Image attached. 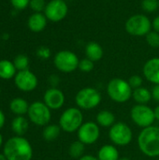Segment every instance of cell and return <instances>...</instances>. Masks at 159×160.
Instances as JSON below:
<instances>
[{
	"label": "cell",
	"mask_w": 159,
	"mask_h": 160,
	"mask_svg": "<svg viewBox=\"0 0 159 160\" xmlns=\"http://www.w3.org/2000/svg\"><path fill=\"white\" fill-rule=\"evenodd\" d=\"M29 120L36 126L45 127L52 119L51 109L42 101H35L29 105L27 112Z\"/></svg>",
	"instance_id": "obj_7"
},
{
	"label": "cell",
	"mask_w": 159,
	"mask_h": 160,
	"mask_svg": "<svg viewBox=\"0 0 159 160\" xmlns=\"http://www.w3.org/2000/svg\"><path fill=\"white\" fill-rule=\"evenodd\" d=\"M101 94L93 87H85L81 89L75 96V102L81 110H93L101 102Z\"/></svg>",
	"instance_id": "obj_5"
},
{
	"label": "cell",
	"mask_w": 159,
	"mask_h": 160,
	"mask_svg": "<svg viewBox=\"0 0 159 160\" xmlns=\"http://www.w3.org/2000/svg\"><path fill=\"white\" fill-rule=\"evenodd\" d=\"M83 124V115L79 108L70 107L63 112L59 119L61 129L67 133H73L79 130Z\"/></svg>",
	"instance_id": "obj_4"
},
{
	"label": "cell",
	"mask_w": 159,
	"mask_h": 160,
	"mask_svg": "<svg viewBox=\"0 0 159 160\" xmlns=\"http://www.w3.org/2000/svg\"><path fill=\"white\" fill-rule=\"evenodd\" d=\"M79 58L71 51L64 50L58 52L53 59L55 68L64 73H70L76 70L79 67Z\"/></svg>",
	"instance_id": "obj_10"
},
{
	"label": "cell",
	"mask_w": 159,
	"mask_h": 160,
	"mask_svg": "<svg viewBox=\"0 0 159 160\" xmlns=\"http://www.w3.org/2000/svg\"><path fill=\"white\" fill-rule=\"evenodd\" d=\"M61 128L58 125H47L44 127L42 130V137L47 142H52L55 141L60 133H61Z\"/></svg>",
	"instance_id": "obj_24"
},
{
	"label": "cell",
	"mask_w": 159,
	"mask_h": 160,
	"mask_svg": "<svg viewBox=\"0 0 159 160\" xmlns=\"http://www.w3.org/2000/svg\"><path fill=\"white\" fill-rule=\"evenodd\" d=\"M138 145L146 157H159V127L151 126L142 128L138 136Z\"/></svg>",
	"instance_id": "obj_2"
},
{
	"label": "cell",
	"mask_w": 159,
	"mask_h": 160,
	"mask_svg": "<svg viewBox=\"0 0 159 160\" xmlns=\"http://www.w3.org/2000/svg\"><path fill=\"white\" fill-rule=\"evenodd\" d=\"M86 58L93 62L99 61L103 57V49L101 45L96 41H90L85 46Z\"/></svg>",
	"instance_id": "obj_17"
},
{
	"label": "cell",
	"mask_w": 159,
	"mask_h": 160,
	"mask_svg": "<svg viewBox=\"0 0 159 160\" xmlns=\"http://www.w3.org/2000/svg\"><path fill=\"white\" fill-rule=\"evenodd\" d=\"M109 138L115 145L127 146L131 142L133 133L128 125L124 122H117L110 128Z\"/></svg>",
	"instance_id": "obj_8"
},
{
	"label": "cell",
	"mask_w": 159,
	"mask_h": 160,
	"mask_svg": "<svg viewBox=\"0 0 159 160\" xmlns=\"http://www.w3.org/2000/svg\"><path fill=\"white\" fill-rule=\"evenodd\" d=\"M127 82H128L129 85L131 86V88L134 90V89H137V88L142 87L143 81H142V78L140 75H133V76H131L128 79Z\"/></svg>",
	"instance_id": "obj_31"
},
{
	"label": "cell",
	"mask_w": 159,
	"mask_h": 160,
	"mask_svg": "<svg viewBox=\"0 0 159 160\" xmlns=\"http://www.w3.org/2000/svg\"><path fill=\"white\" fill-rule=\"evenodd\" d=\"M130 117L138 127L142 128L153 126L156 120L154 110L144 104L133 106L130 111Z\"/></svg>",
	"instance_id": "obj_9"
},
{
	"label": "cell",
	"mask_w": 159,
	"mask_h": 160,
	"mask_svg": "<svg viewBox=\"0 0 159 160\" xmlns=\"http://www.w3.org/2000/svg\"><path fill=\"white\" fill-rule=\"evenodd\" d=\"M16 68L14 64L8 60L0 61V78L3 80H10L16 75Z\"/></svg>",
	"instance_id": "obj_22"
},
{
	"label": "cell",
	"mask_w": 159,
	"mask_h": 160,
	"mask_svg": "<svg viewBox=\"0 0 159 160\" xmlns=\"http://www.w3.org/2000/svg\"><path fill=\"white\" fill-rule=\"evenodd\" d=\"M13 64L16 68L17 70H25L28 69V65H29V59L26 55L24 54H19L15 57Z\"/></svg>",
	"instance_id": "obj_26"
},
{
	"label": "cell",
	"mask_w": 159,
	"mask_h": 160,
	"mask_svg": "<svg viewBox=\"0 0 159 160\" xmlns=\"http://www.w3.org/2000/svg\"><path fill=\"white\" fill-rule=\"evenodd\" d=\"M47 18L41 12H35L28 19V27L31 31L38 33L45 29L47 25Z\"/></svg>",
	"instance_id": "obj_16"
},
{
	"label": "cell",
	"mask_w": 159,
	"mask_h": 160,
	"mask_svg": "<svg viewBox=\"0 0 159 160\" xmlns=\"http://www.w3.org/2000/svg\"><path fill=\"white\" fill-rule=\"evenodd\" d=\"M68 12V7L64 0H51L45 8L46 18L53 22L62 21Z\"/></svg>",
	"instance_id": "obj_11"
},
{
	"label": "cell",
	"mask_w": 159,
	"mask_h": 160,
	"mask_svg": "<svg viewBox=\"0 0 159 160\" xmlns=\"http://www.w3.org/2000/svg\"><path fill=\"white\" fill-rule=\"evenodd\" d=\"M84 149H85V144L78 140L76 142H73L70 144L68 152H69V155H70L71 158H82L83 156Z\"/></svg>",
	"instance_id": "obj_25"
},
{
	"label": "cell",
	"mask_w": 159,
	"mask_h": 160,
	"mask_svg": "<svg viewBox=\"0 0 159 160\" xmlns=\"http://www.w3.org/2000/svg\"><path fill=\"white\" fill-rule=\"evenodd\" d=\"M152 26H153V28L155 29V31H157V32H158L159 33V15L158 16H157V17L154 19V21L152 22Z\"/></svg>",
	"instance_id": "obj_35"
},
{
	"label": "cell",
	"mask_w": 159,
	"mask_h": 160,
	"mask_svg": "<svg viewBox=\"0 0 159 160\" xmlns=\"http://www.w3.org/2000/svg\"><path fill=\"white\" fill-rule=\"evenodd\" d=\"M151 93H152V98H154L157 102H159V84H155Z\"/></svg>",
	"instance_id": "obj_34"
},
{
	"label": "cell",
	"mask_w": 159,
	"mask_h": 160,
	"mask_svg": "<svg viewBox=\"0 0 159 160\" xmlns=\"http://www.w3.org/2000/svg\"><path fill=\"white\" fill-rule=\"evenodd\" d=\"M3 154L7 160H31L33 158V148L25 138L15 136L6 142Z\"/></svg>",
	"instance_id": "obj_1"
},
{
	"label": "cell",
	"mask_w": 159,
	"mask_h": 160,
	"mask_svg": "<svg viewBox=\"0 0 159 160\" xmlns=\"http://www.w3.org/2000/svg\"><path fill=\"white\" fill-rule=\"evenodd\" d=\"M0 94H1V89H0Z\"/></svg>",
	"instance_id": "obj_43"
},
{
	"label": "cell",
	"mask_w": 159,
	"mask_h": 160,
	"mask_svg": "<svg viewBox=\"0 0 159 160\" xmlns=\"http://www.w3.org/2000/svg\"><path fill=\"white\" fill-rule=\"evenodd\" d=\"M2 144H3V136H2L1 133H0V147H1Z\"/></svg>",
	"instance_id": "obj_41"
},
{
	"label": "cell",
	"mask_w": 159,
	"mask_h": 160,
	"mask_svg": "<svg viewBox=\"0 0 159 160\" xmlns=\"http://www.w3.org/2000/svg\"><path fill=\"white\" fill-rule=\"evenodd\" d=\"M29 109L28 102L22 98H15L9 102V110L17 116H22L27 113Z\"/></svg>",
	"instance_id": "obj_18"
},
{
	"label": "cell",
	"mask_w": 159,
	"mask_h": 160,
	"mask_svg": "<svg viewBox=\"0 0 159 160\" xmlns=\"http://www.w3.org/2000/svg\"><path fill=\"white\" fill-rule=\"evenodd\" d=\"M78 68H79L81 71L85 72V73L90 72V71H92V70L94 69V62L91 61V60L88 59V58L82 59V60H80V62H79V67H78Z\"/></svg>",
	"instance_id": "obj_29"
},
{
	"label": "cell",
	"mask_w": 159,
	"mask_h": 160,
	"mask_svg": "<svg viewBox=\"0 0 159 160\" xmlns=\"http://www.w3.org/2000/svg\"><path fill=\"white\" fill-rule=\"evenodd\" d=\"M152 27V22L150 19L143 14H136L128 18L126 22L125 28L126 31L134 37H143L146 36Z\"/></svg>",
	"instance_id": "obj_6"
},
{
	"label": "cell",
	"mask_w": 159,
	"mask_h": 160,
	"mask_svg": "<svg viewBox=\"0 0 159 160\" xmlns=\"http://www.w3.org/2000/svg\"><path fill=\"white\" fill-rule=\"evenodd\" d=\"M79 160H98L97 157H94L91 155H83L82 158H80Z\"/></svg>",
	"instance_id": "obj_37"
},
{
	"label": "cell",
	"mask_w": 159,
	"mask_h": 160,
	"mask_svg": "<svg viewBox=\"0 0 159 160\" xmlns=\"http://www.w3.org/2000/svg\"><path fill=\"white\" fill-rule=\"evenodd\" d=\"M98 160H119V152L114 145H103L97 152Z\"/></svg>",
	"instance_id": "obj_19"
},
{
	"label": "cell",
	"mask_w": 159,
	"mask_h": 160,
	"mask_svg": "<svg viewBox=\"0 0 159 160\" xmlns=\"http://www.w3.org/2000/svg\"><path fill=\"white\" fill-rule=\"evenodd\" d=\"M159 7L158 0H142V8L146 12H155Z\"/></svg>",
	"instance_id": "obj_27"
},
{
	"label": "cell",
	"mask_w": 159,
	"mask_h": 160,
	"mask_svg": "<svg viewBox=\"0 0 159 160\" xmlns=\"http://www.w3.org/2000/svg\"><path fill=\"white\" fill-rule=\"evenodd\" d=\"M158 160H159V159H158Z\"/></svg>",
	"instance_id": "obj_45"
},
{
	"label": "cell",
	"mask_w": 159,
	"mask_h": 160,
	"mask_svg": "<svg viewBox=\"0 0 159 160\" xmlns=\"http://www.w3.org/2000/svg\"><path fill=\"white\" fill-rule=\"evenodd\" d=\"M78 138L79 141L85 145L95 143L100 136L99 126L95 122H85L79 128Z\"/></svg>",
	"instance_id": "obj_12"
},
{
	"label": "cell",
	"mask_w": 159,
	"mask_h": 160,
	"mask_svg": "<svg viewBox=\"0 0 159 160\" xmlns=\"http://www.w3.org/2000/svg\"><path fill=\"white\" fill-rule=\"evenodd\" d=\"M0 160H7L6 157L4 156V154H0Z\"/></svg>",
	"instance_id": "obj_40"
},
{
	"label": "cell",
	"mask_w": 159,
	"mask_h": 160,
	"mask_svg": "<svg viewBox=\"0 0 159 160\" xmlns=\"http://www.w3.org/2000/svg\"><path fill=\"white\" fill-rule=\"evenodd\" d=\"M158 1H159V0H158Z\"/></svg>",
	"instance_id": "obj_44"
},
{
	"label": "cell",
	"mask_w": 159,
	"mask_h": 160,
	"mask_svg": "<svg viewBox=\"0 0 159 160\" xmlns=\"http://www.w3.org/2000/svg\"><path fill=\"white\" fill-rule=\"evenodd\" d=\"M43 102L51 110H59L65 104V95L60 89L52 87L44 93Z\"/></svg>",
	"instance_id": "obj_14"
},
{
	"label": "cell",
	"mask_w": 159,
	"mask_h": 160,
	"mask_svg": "<svg viewBox=\"0 0 159 160\" xmlns=\"http://www.w3.org/2000/svg\"><path fill=\"white\" fill-rule=\"evenodd\" d=\"M145 79L154 84H159V57L149 59L143 66Z\"/></svg>",
	"instance_id": "obj_15"
},
{
	"label": "cell",
	"mask_w": 159,
	"mask_h": 160,
	"mask_svg": "<svg viewBox=\"0 0 159 160\" xmlns=\"http://www.w3.org/2000/svg\"><path fill=\"white\" fill-rule=\"evenodd\" d=\"M16 87L22 92H31L37 86V76L29 69L18 71L14 77Z\"/></svg>",
	"instance_id": "obj_13"
},
{
	"label": "cell",
	"mask_w": 159,
	"mask_h": 160,
	"mask_svg": "<svg viewBox=\"0 0 159 160\" xmlns=\"http://www.w3.org/2000/svg\"><path fill=\"white\" fill-rule=\"evenodd\" d=\"M146 42L153 48L159 47V33L157 31H150L146 35Z\"/></svg>",
	"instance_id": "obj_28"
},
{
	"label": "cell",
	"mask_w": 159,
	"mask_h": 160,
	"mask_svg": "<svg viewBox=\"0 0 159 160\" xmlns=\"http://www.w3.org/2000/svg\"><path fill=\"white\" fill-rule=\"evenodd\" d=\"M10 2L17 9H24L30 4V0H10Z\"/></svg>",
	"instance_id": "obj_32"
},
{
	"label": "cell",
	"mask_w": 159,
	"mask_h": 160,
	"mask_svg": "<svg viewBox=\"0 0 159 160\" xmlns=\"http://www.w3.org/2000/svg\"><path fill=\"white\" fill-rule=\"evenodd\" d=\"M37 55L42 59H48L51 55V51L47 47H40L37 50Z\"/></svg>",
	"instance_id": "obj_33"
},
{
	"label": "cell",
	"mask_w": 159,
	"mask_h": 160,
	"mask_svg": "<svg viewBox=\"0 0 159 160\" xmlns=\"http://www.w3.org/2000/svg\"><path fill=\"white\" fill-rule=\"evenodd\" d=\"M50 82H51V84L54 87V86H56V85L58 84V82H59V78H58L57 76H55V75L51 76V78H50Z\"/></svg>",
	"instance_id": "obj_36"
},
{
	"label": "cell",
	"mask_w": 159,
	"mask_h": 160,
	"mask_svg": "<svg viewBox=\"0 0 159 160\" xmlns=\"http://www.w3.org/2000/svg\"><path fill=\"white\" fill-rule=\"evenodd\" d=\"M119 160H130L129 158H119Z\"/></svg>",
	"instance_id": "obj_42"
},
{
	"label": "cell",
	"mask_w": 159,
	"mask_h": 160,
	"mask_svg": "<svg viewBox=\"0 0 159 160\" xmlns=\"http://www.w3.org/2000/svg\"><path fill=\"white\" fill-rule=\"evenodd\" d=\"M133 89L128 82L121 78L112 79L107 85V93L110 98L116 103H126L132 98Z\"/></svg>",
	"instance_id": "obj_3"
},
{
	"label": "cell",
	"mask_w": 159,
	"mask_h": 160,
	"mask_svg": "<svg viewBox=\"0 0 159 160\" xmlns=\"http://www.w3.org/2000/svg\"><path fill=\"white\" fill-rule=\"evenodd\" d=\"M96 120H97V124L103 128H111L115 124V116L113 112L107 110L100 111L97 114Z\"/></svg>",
	"instance_id": "obj_21"
},
{
	"label": "cell",
	"mask_w": 159,
	"mask_h": 160,
	"mask_svg": "<svg viewBox=\"0 0 159 160\" xmlns=\"http://www.w3.org/2000/svg\"><path fill=\"white\" fill-rule=\"evenodd\" d=\"M132 98L135 100V102H137V104L146 105L152 98V93L149 89L142 86L140 88L133 90Z\"/></svg>",
	"instance_id": "obj_23"
},
{
	"label": "cell",
	"mask_w": 159,
	"mask_h": 160,
	"mask_svg": "<svg viewBox=\"0 0 159 160\" xmlns=\"http://www.w3.org/2000/svg\"><path fill=\"white\" fill-rule=\"evenodd\" d=\"M29 5L35 12H41L42 10H45L47 4L44 0H30Z\"/></svg>",
	"instance_id": "obj_30"
},
{
	"label": "cell",
	"mask_w": 159,
	"mask_h": 160,
	"mask_svg": "<svg viewBox=\"0 0 159 160\" xmlns=\"http://www.w3.org/2000/svg\"><path fill=\"white\" fill-rule=\"evenodd\" d=\"M29 128L28 120L23 116H16L11 122V129L17 136H23Z\"/></svg>",
	"instance_id": "obj_20"
},
{
	"label": "cell",
	"mask_w": 159,
	"mask_h": 160,
	"mask_svg": "<svg viewBox=\"0 0 159 160\" xmlns=\"http://www.w3.org/2000/svg\"><path fill=\"white\" fill-rule=\"evenodd\" d=\"M154 112H155V117H156V120L159 121V105L157 106L154 110Z\"/></svg>",
	"instance_id": "obj_39"
},
{
	"label": "cell",
	"mask_w": 159,
	"mask_h": 160,
	"mask_svg": "<svg viewBox=\"0 0 159 160\" xmlns=\"http://www.w3.org/2000/svg\"><path fill=\"white\" fill-rule=\"evenodd\" d=\"M5 122H6V117H5V114L4 112L0 110V129L4 127L5 125Z\"/></svg>",
	"instance_id": "obj_38"
}]
</instances>
